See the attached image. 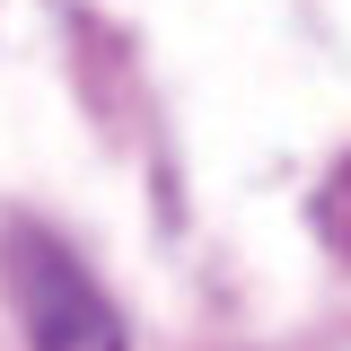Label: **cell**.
Returning <instances> with one entry per match:
<instances>
[{
    "label": "cell",
    "instance_id": "obj_1",
    "mask_svg": "<svg viewBox=\"0 0 351 351\" xmlns=\"http://www.w3.org/2000/svg\"><path fill=\"white\" fill-rule=\"evenodd\" d=\"M0 290L18 307L36 351H123V316L106 307V290L88 281V263L53 237V228H9L0 237Z\"/></svg>",
    "mask_w": 351,
    "mask_h": 351
}]
</instances>
